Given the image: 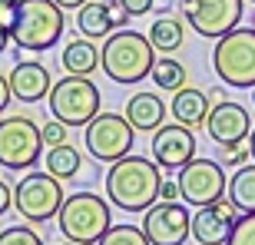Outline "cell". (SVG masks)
<instances>
[{
    "mask_svg": "<svg viewBox=\"0 0 255 245\" xmlns=\"http://www.w3.org/2000/svg\"><path fill=\"white\" fill-rule=\"evenodd\" d=\"M159 186H162L159 162L136 156V152L110 162V169H106V196L123 212H146L149 206H156Z\"/></svg>",
    "mask_w": 255,
    "mask_h": 245,
    "instance_id": "obj_1",
    "label": "cell"
},
{
    "mask_svg": "<svg viewBox=\"0 0 255 245\" xmlns=\"http://www.w3.org/2000/svg\"><path fill=\"white\" fill-rule=\"evenodd\" d=\"M152 63H156V47L146 33L136 30H113L100 47V70L120 86L142 83L152 73Z\"/></svg>",
    "mask_w": 255,
    "mask_h": 245,
    "instance_id": "obj_2",
    "label": "cell"
},
{
    "mask_svg": "<svg viewBox=\"0 0 255 245\" xmlns=\"http://www.w3.org/2000/svg\"><path fill=\"white\" fill-rule=\"evenodd\" d=\"M63 27H66V17L57 0H20L10 37H13V43L20 50L43 53V50L60 43Z\"/></svg>",
    "mask_w": 255,
    "mask_h": 245,
    "instance_id": "obj_3",
    "label": "cell"
},
{
    "mask_svg": "<svg viewBox=\"0 0 255 245\" xmlns=\"http://www.w3.org/2000/svg\"><path fill=\"white\" fill-rule=\"evenodd\" d=\"M57 226L70 242L96 245L110 232V226H113V212H110V202L103 196H96V192H76V196H66L63 209H60V216H57Z\"/></svg>",
    "mask_w": 255,
    "mask_h": 245,
    "instance_id": "obj_4",
    "label": "cell"
},
{
    "mask_svg": "<svg viewBox=\"0 0 255 245\" xmlns=\"http://www.w3.org/2000/svg\"><path fill=\"white\" fill-rule=\"evenodd\" d=\"M212 70L226 86L252 90L255 86V27H236L216 40Z\"/></svg>",
    "mask_w": 255,
    "mask_h": 245,
    "instance_id": "obj_5",
    "label": "cell"
},
{
    "mask_svg": "<svg viewBox=\"0 0 255 245\" xmlns=\"http://www.w3.org/2000/svg\"><path fill=\"white\" fill-rule=\"evenodd\" d=\"M50 116L60 122H66L70 129L73 126H90L93 116H100V90L90 76H70L66 73L63 80L50 86Z\"/></svg>",
    "mask_w": 255,
    "mask_h": 245,
    "instance_id": "obj_6",
    "label": "cell"
},
{
    "mask_svg": "<svg viewBox=\"0 0 255 245\" xmlns=\"http://www.w3.org/2000/svg\"><path fill=\"white\" fill-rule=\"evenodd\" d=\"M66 202L63 182L57 176L43 172H27L13 189V209L20 212V219L27 222H50L60 216V209Z\"/></svg>",
    "mask_w": 255,
    "mask_h": 245,
    "instance_id": "obj_7",
    "label": "cell"
},
{
    "mask_svg": "<svg viewBox=\"0 0 255 245\" xmlns=\"http://www.w3.org/2000/svg\"><path fill=\"white\" fill-rule=\"evenodd\" d=\"M40 152H43V136L30 116L0 120V166L3 169H33Z\"/></svg>",
    "mask_w": 255,
    "mask_h": 245,
    "instance_id": "obj_8",
    "label": "cell"
},
{
    "mask_svg": "<svg viewBox=\"0 0 255 245\" xmlns=\"http://www.w3.org/2000/svg\"><path fill=\"white\" fill-rule=\"evenodd\" d=\"M179 13L186 17V23L196 30L199 37L219 40L242 23L246 0H182Z\"/></svg>",
    "mask_w": 255,
    "mask_h": 245,
    "instance_id": "obj_9",
    "label": "cell"
},
{
    "mask_svg": "<svg viewBox=\"0 0 255 245\" xmlns=\"http://www.w3.org/2000/svg\"><path fill=\"white\" fill-rule=\"evenodd\" d=\"M132 139H136V129L129 126L126 116H116V113H100L93 116V122L86 126L83 132V142L90 156L100 162H116L132 152Z\"/></svg>",
    "mask_w": 255,
    "mask_h": 245,
    "instance_id": "obj_10",
    "label": "cell"
},
{
    "mask_svg": "<svg viewBox=\"0 0 255 245\" xmlns=\"http://www.w3.org/2000/svg\"><path fill=\"white\" fill-rule=\"evenodd\" d=\"M176 182H179V199L186 206L206 209V206H212V202H219V199L226 196L229 176L212 159H192L179 169Z\"/></svg>",
    "mask_w": 255,
    "mask_h": 245,
    "instance_id": "obj_11",
    "label": "cell"
},
{
    "mask_svg": "<svg viewBox=\"0 0 255 245\" xmlns=\"http://www.w3.org/2000/svg\"><path fill=\"white\" fill-rule=\"evenodd\" d=\"M142 232L152 245H182L192 236V212L182 202H156L142 216Z\"/></svg>",
    "mask_w": 255,
    "mask_h": 245,
    "instance_id": "obj_12",
    "label": "cell"
},
{
    "mask_svg": "<svg viewBox=\"0 0 255 245\" xmlns=\"http://www.w3.org/2000/svg\"><path fill=\"white\" fill-rule=\"evenodd\" d=\"M152 159L159 162V169H182L186 162L196 159V136L182 122H166L152 132Z\"/></svg>",
    "mask_w": 255,
    "mask_h": 245,
    "instance_id": "obj_13",
    "label": "cell"
},
{
    "mask_svg": "<svg viewBox=\"0 0 255 245\" xmlns=\"http://www.w3.org/2000/svg\"><path fill=\"white\" fill-rule=\"evenodd\" d=\"M236 222H239V206L229 196H222L212 206L196 209V216H192V239L199 245H226Z\"/></svg>",
    "mask_w": 255,
    "mask_h": 245,
    "instance_id": "obj_14",
    "label": "cell"
},
{
    "mask_svg": "<svg viewBox=\"0 0 255 245\" xmlns=\"http://www.w3.org/2000/svg\"><path fill=\"white\" fill-rule=\"evenodd\" d=\"M206 132L209 139L219 142L222 149H229V146H242V142L252 136V120H249L246 106L242 103H219L209 110L206 116Z\"/></svg>",
    "mask_w": 255,
    "mask_h": 245,
    "instance_id": "obj_15",
    "label": "cell"
},
{
    "mask_svg": "<svg viewBox=\"0 0 255 245\" xmlns=\"http://www.w3.org/2000/svg\"><path fill=\"white\" fill-rule=\"evenodd\" d=\"M50 86H53V80H50V70L43 63H30L27 60V63H17L10 70V93L20 103H40V100H47Z\"/></svg>",
    "mask_w": 255,
    "mask_h": 245,
    "instance_id": "obj_16",
    "label": "cell"
},
{
    "mask_svg": "<svg viewBox=\"0 0 255 245\" xmlns=\"http://www.w3.org/2000/svg\"><path fill=\"white\" fill-rule=\"evenodd\" d=\"M166 113H169V106L162 103V96L149 93V90L132 93L126 110H123V116L129 120V126L136 132H156L159 126H166Z\"/></svg>",
    "mask_w": 255,
    "mask_h": 245,
    "instance_id": "obj_17",
    "label": "cell"
},
{
    "mask_svg": "<svg viewBox=\"0 0 255 245\" xmlns=\"http://www.w3.org/2000/svg\"><path fill=\"white\" fill-rule=\"evenodd\" d=\"M209 110H212V103H209V93H202V90H189V86L176 90V96H172V106H169L172 120L182 122V126H189V129H196V126H206Z\"/></svg>",
    "mask_w": 255,
    "mask_h": 245,
    "instance_id": "obj_18",
    "label": "cell"
},
{
    "mask_svg": "<svg viewBox=\"0 0 255 245\" xmlns=\"http://www.w3.org/2000/svg\"><path fill=\"white\" fill-rule=\"evenodd\" d=\"M63 70L70 76H90L93 70H100V47H96L90 37L73 40L63 47V57H60Z\"/></svg>",
    "mask_w": 255,
    "mask_h": 245,
    "instance_id": "obj_19",
    "label": "cell"
},
{
    "mask_svg": "<svg viewBox=\"0 0 255 245\" xmlns=\"http://www.w3.org/2000/svg\"><path fill=\"white\" fill-rule=\"evenodd\" d=\"M76 27L80 33L90 40L96 37H110L113 33V17H110V3H100V0H86L83 7L76 10Z\"/></svg>",
    "mask_w": 255,
    "mask_h": 245,
    "instance_id": "obj_20",
    "label": "cell"
},
{
    "mask_svg": "<svg viewBox=\"0 0 255 245\" xmlns=\"http://www.w3.org/2000/svg\"><path fill=\"white\" fill-rule=\"evenodd\" d=\"M226 196L239 206V212H255V162L239 166V169L229 176Z\"/></svg>",
    "mask_w": 255,
    "mask_h": 245,
    "instance_id": "obj_21",
    "label": "cell"
},
{
    "mask_svg": "<svg viewBox=\"0 0 255 245\" xmlns=\"http://www.w3.org/2000/svg\"><path fill=\"white\" fill-rule=\"evenodd\" d=\"M43 169H47L50 176H57L60 182H63V179H73L76 172L83 169V156H80V149H76V146L63 142V146H53V149L43 156Z\"/></svg>",
    "mask_w": 255,
    "mask_h": 245,
    "instance_id": "obj_22",
    "label": "cell"
},
{
    "mask_svg": "<svg viewBox=\"0 0 255 245\" xmlns=\"http://www.w3.org/2000/svg\"><path fill=\"white\" fill-rule=\"evenodd\" d=\"M149 43L159 53H176V50L182 47V40H186V27H182L179 17H159L156 23L149 27Z\"/></svg>",
    "mask_w": 255,
    "mask_h": 245,
    "instance_id": "obj_23",
    "label": "cell"
},
{
    "mask_svg": "<svg viewBox=\"0 0 255 245\" xmlns=\"http://www.w3.org/2000/svg\"><path fill=\"white\" fill-rule=\"evenodd\" d=\"M152 83H156V90H182L186 86V66L179 63V60H172V57H162L152 63Z\"/></svg>",
    "mask_w": 255,
    "mask_h": 245,
    "instance_id": "obj_24",
    "label": "cell"
},
{
    "mask_svg": "<svg viewBox=\"0 0 255 245\" xmlns=\"http://www.w3.org/2000/svg\"><path fill=\"white\" fill-rule=\"evenodd\" d=\"M96 245H152V242L146 239V232H142L139 226L123 222V226H110V232H106Z\"/></svg>",
    "mask_w": 255,
    "mask_h": 245,
    "instance_id": "obj_25",
    "label": "cell"
},
{
    "mask_svg": "<svg viewBox=\"0 0 255 245\" xmlns=\"http://www.w3.org/2000/svg\"><path fill=\"white\" fill-rule=\"evenodd\" d=\"M226 245H255V212H242Z\"/></svg>",
    "mask_w": 255,
    "mask_h": 245,
    "instance_id": "obj_26",
    "label": "cell"
},
{
    "mask_svg": "<svg viewBox=\"0 0 255 245\" xmlns=\"http://www.w3.org/2000/svg\"><path fill=\"white\" fill-rule=\"evenodd\" d=\"M0 245H43V239L30 226H10L0 232Z\"/></svg>",
    "mask_w": 255,
    "mask_h": 245,
    "instance_id": "obj_27",
    "label": "cell"
},
{
    "mask_svg": "<svg viewBox=\"0 0 255 245\" xmlns=\"http://www.w3.org/2000/svg\"><path fill=\"white\" fill-rule=\"evenodd\" d=\"M40 136H43V146H50V149H53V146H63V142H66V136H70V126L50 116V120L40 126Z\"/></svg>",
    "mask_w": 255,
    "mask_h": 245,
    "instance_id": "obj_28",
    "label": "cell"
},
{
    "mask_svg": "<svg viewBox=\"0 0 255 245\" xmlns=\"http://www.w3.org/2000/svg\"><path fill=\"white\" fill-rule=\"evenodd\" d=\"M17 7L20 0H0V30H13V20H17Z\"/></svg>",
    "mask_w": 255,
    "mask_h": 245,
    "instance_id": "obj_29",
    "label": "cell"
},
{
    "mask_svg": "<svg viewBox=\"0 0 255 245\" xmlns=\"http://www.w3.org/2000/svg\"><path fill=\"white\" fill-rule=\"evenodd\" d=\"M249 156H252V149H242V146H229L226 156H222V162H226V166H246Z\"/></svg>",
    "mask_w": 255,
    "mask_h": 245,
    "instance_id": "obj_30",
    "label": "cell"
},
{
    "mask_svg": "<svg viewBox=\"0 0 255 245\" xmlns=\"http://www.w3.org/2000/svg\"><path fill=\"white\" fill-rule=\"evenodd\" d=\"M110 17H113V27L116 30H123L126 23H129V10H126L120 0H113V3H110Z\"/></svg>",
    "mask_w": 255,
    "mask_h": 245,
    "instance_id": "obj_31",
    "label": "cell"
},
{
    "mask_svg": "<svg viewBox=\"0 0 255 245\" xmlns=\"http://www.w3.org/2000/svg\"><path fill=\"white\" fill-rule=\"evenodd\" d=\"M120 3L129 10V17H142V13H149V10H152L156 0H120Z\"/></svg>",
    "mask_w": 255,
    "mask_h": 245,
    "instance_id": "obj_32",
    "label": "cell"
},
{
    "mask_svg": "<svg viewBox=\"0 0 255 245\" xmlns=\"http://www.w3.org/2000/svg\"><path fill=\"white\" fill-rule=\"evenodd\" d=\"M176 199H179V182L162 179V186H159V202H176Z\"/></svg>",
    "mask_w": 255,
    "mask_h": 245,
    "instance_id": "obj_33",
    "label": "cell"
},
{
    "mask_svg": "<svg viewBox=\"0 0 255 245\" xmlns=\"http://www.w3.org/2000/svg\"><path fill=\"white\" fill-rule=\"evenodd\" d=\"M10 206H13V189H10L7 182L0 179V216H7Z\"/></svg>",
    "mask_w": 255,
    "mask_h": 245,
    "instance_id": "obj_34",
    "label": "cell"
},
{
    "mask_svg": "<svg viewBox=\"0 0 255 245\" xmlns=\"http://www.w3.org/2000/svg\"><path fill=\"white\" fill-rule=\"evenodd\" d=\"M10 100H13V93H10V76L0 73V113L10 106Z\"/></svg>",
    "mask_w": 255,
    "mask_h": 245,
    "instance_id": "obj_35",
    "label": "cell"
},
{
    "mask_svg": "<svg viewBox=\"0 0 255 245\" xmlns=\"http://www.w3.org/2000/svg\"><path fill=\"white\" fill-rule=\"evenodd\" d=\"M209 103H212V106L226 103V90H212V93H209Z\"/></svg>",
    "mask_w": 255,
    "mask_h": 245,
    "instance_id": "obj_36",
    "label": "cell"
},
{
    "mask_svg": "<svg viewBox=\"0 0 255 245\" xmlns=\"http://www.w3.org/2000/svg\"><path fill=\"white\" fill-rule=\"evenodd\" d=\"M57 3H60L63 10H80V7L86 3V0H57Z\"/></svg>",
    "mask_w": 255,
    "mask_h": 245,
    "instance_id": "obj_37",
    "label": "cell"
},
{
    "mask_svg": "<svg viewBox=\"0 0 255 245\" xmlns=\"http://www.w3.org/2000/svg\"><path fill=\"white\" fill-rule=\"evenodd\" d=\"M7 43H10V33H7V30H0V53L7 50Z\"/></svg>",
    "mask_w": 255,
    "mask_h": 245,
    "instance_id": "obj_38",
    "label": "cell"
},
{
    "mask_svg": "<svg viewBox=\"0 0 255 245\" xmlns=\"http://www.w3.org/2000/svg\"><path fill=\"white\" fill-rule=\"evenodd\" d=\"M249 149H252V159H255V126H252V136H249Z\"/></svg>",
    "mask_w": 255,
    "mask_h": 245,
    "instance_id": "obj_39",
    "label": "cell"
},
{
    "mask_svg": "<svg viewBox=\"0 0 255 245\" xmlns=\"http://www.w3.org/2000/svg\"><path fill=\"white\" fill-rule=\"evenodd\" d=\"M63 245H80V242H70V239H66V242H63Z\"/></svg>",
    "mask_w": 255,
    "mask_h": 245,
    "instance_id": "obj_40",
    "label": "cell"
},
{
    "mask_svg": "<svg viewBox=\"0 0 255 245\" xmlns=\"http://www.w3.org/2000/svg\"><path fill=\"white\" fill-rule=\"evenodd\" d=\"M252 103H255V86H252Z\"/></svg>",
    "mask_w": 255,
    "mask_h": 245,
    "instance_id": "obj_41",
    "label": "cell"
},
{
    "mask_svg": "<svg viewBox=\"0 0 255 245\" xmlns=\"http://www.w3.org/2000/svg\"><path fill=\"white\" fill-rule=\"evenodd\" d=\"M100 3H113V0H100Z\"/></svg>",
    "mask_w": 255,
    "mask_h": 245,
    "instance_id": "obj_42",
    "label": "cell"
},
{
    "mask_svg": "<svg viewBox=\"0 0 255 245\" xmlns=\"http://www.w3.org/2000/svg\"><path fill=\"white\" fill-rule=\"evenodd\" d=\"M252 3H255V0H252Z\"/></svg>",
    "mask_w": 255,
    "mask_h": 245,
    "instance_id": "obj_43",
    "label": "cell"
}]
</instances>
